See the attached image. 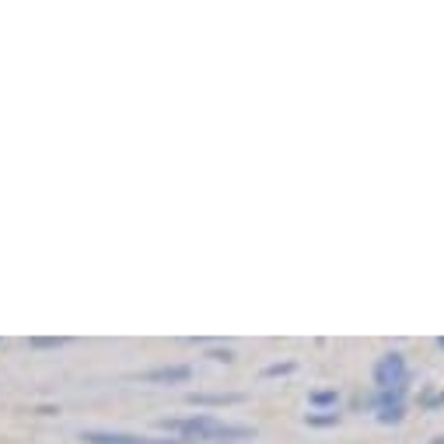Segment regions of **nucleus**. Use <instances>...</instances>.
Wrapping results in <instances>:
<instances>
[{
  "mask_svg": "<svg viewBox=\"0 0 444 444\" xmlns=\"http://www.w3.org/2000/svg\"><path fill=\"white\" fill-rule=\"evenodd\" d=\"M312 402L315 406H329V402H336V392H312Z\"/></svg>",
  "mask_w": 444,
  "mask_h": 444,
  "instance_id": "39448f33",
  "label": "nucleus"
},
{
  "mask_svg": "<svg viewBox=\"0 0 444 444\" xmlns=\"http://www.w3.org/2000/svg\"><path fill=\"white\" fill-rule=\"evenodd\" d=\"M168 431H178L185 438H196V441H249L252 431L249 427H235V424H224V420H214V417H189V420H165Z\"/></svg>",
  "mask_w": 444,
  "mask_h": 444,
  "instance_id": "f257e3e1",
  "label": "nucleus"
},
{
  "mask_svg": "<svg viewBox=\"0 0 444 444\" xmlns=\"http://www.w3.org/2000/svg\"><path fill=\"white\" fill-rule=\"evenodd\" d=\"M290 371H294V364H269L263 374H266V378H273V374H290Z\"/></svg>",
  "mask_w": 444,
  "mask_h": 444,
  "instance_id": "0eeeda50",
  "label": "nucleus"
},
{
  "mask_svg": "<svg viewBox=\"0 0 444 444\" xmlns=\"http://www.w3.org/2000/svg\"><path fill=\"white\" fill-rule=\"evenodd\" d=\"M406 385H409V364H406V357L399 354V350L378 357V364H374V388L378 392L402 395Z\"/></svg>",
  "mask_w": 444,
  "mask_h": 444,
  "instance_id": "f03ea898",
  "label": "nucleus"
},
{
  "mask_svg": "<svg viewBox=\"0 0 444 444\" xmlns=\"http://www.w3.org/2000/svg\"><path fill=\"white\" fill-rule=\"evenodd\" d=\"M336 420H340L336 413H329V417H308V424H312V427H333Z\"/></svg>",
  "mask_w": 444,
  "mask_h": 444,
  "instance_id": "423d86ee",
  "label": "nucleus"
},
{
  "mask_svg": "<svg viewBox=\"0 0 444 444\" xmlns=\"http://www.w3.org/2000/svg\"><path fill=\"white\" fill-rule=\"evenodd\" d=\"M88 444H147L151 438H133V434H112V431H88Z\"/></svg>",
  "mask_w": 444,
  "mask_h": 444,
  "instance_id": "20e7f679",
  "label": "nucleus"
},
{
  "mask_svg": "<svg viewBox=\"0 0 444 444\" xmlns=\"http://www.w3.org/2000/svg\"><path fill=\"white\" fill-rule=\"evenodd\" d=\"M147 444H178V441H147Z\"/></svg>",
  "mask_w": 444,
  "mask_h": 444,
  "instance_id": "6e6552de",
  "label": "nucleus"
},
{
  "mask_svg": "<svg viewBox=\"0 0 444 444\" xmlns=\"http://www.w3.org/2000/svg\"><path fill=\"white\" fill-rule=\"evenodd\" d=\"M434 444H444V438H438V441H434Z\"/></svg>",
  "mask_w": 444,
  "mask_h": 444,
  "instance_id": "1a4fd4ad",
  "label": "nucleus"
},
{
  "mask_svg": "<svg viewBox=\"0 0 444 444\" xmlns=\"http://www.w3.org/2000/svg\"><path fill=\"white\" fill-rule=\"evenodd\" d=\"M144 381H151V385H175V381H189L192 378V367H185V364H175V367H154V371H147V374H140Z\"/></svg>",
  "mask_w": 444,
  "mask_h": 444,
  "instance_id": "7ed1b4c3",
  "label": "nucleus"
}]
</instances>
